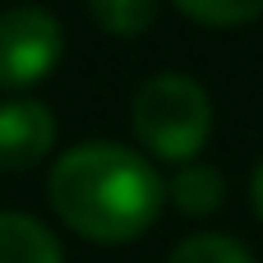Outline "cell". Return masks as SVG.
Wrapping results in <instances>:
<instances>
[{
  "label": "cell",
  "mask_w": 263,
  "mask_h": 263,
  "mask_svg": "<svg viewBox=\"0 0 263 263\" xmlns=\"http://www.w3.org/2000/svg\"><path fill=\"white\" fill-rule=\"evenodd\" d=\"M55 217L97 245H125L139 240L166 203L162 176L143 162V153L125 143H79L69 148L46 180Z\"/></svg>",
  "instance_id": "1"
},
{
  "label": "cell",
  "mask_w": 263,
  "mask_h": 263,
  "mask_svg": "<svg viewBox=\"0 0 263 263\" xmlns=\"http://www.w3.org/2000/svg\"><path fill=\"white\" fill-rule=\"evenodd\" d=\"M134 139L162 162H194L213 134V102L190 74H157L134 92Z\"/></svg>",
  "instance_id": "2"
},
{
  "label": "cell",
  "mask_w": 263,
  "mask_h": 263,
  "mask_svg": "<svg viewBox=\"0 0 263 263\" xmlns=\"http://www.w3.org/2000/svg\"><path fill=\"white\" fill-rule=\"evenodd\" d=\"M65 55V28L42 5H14L0 14V88L42 83Z\"/></svg>",
  "instance_id": "3"
},
{
  "label": "cell",
  "mask_w": 263,
  "mask_h": 263,
  "mask_svg": "<svg viewBox=\"0 0 263 263\" xmlns=\"http://www.w3.org/2000/svg\"><path fill=\"white\" fill-rule=\"evenodd\" d=\"M55 143V116L42 102L14 97L0 102V171H28L37 166Z\"/></svg>",
  "instance_id": "4"
},
{
  "label": "cell",
  "mask_w": 263,
  "mask_h": 263,
  "mask_svg": "<svg viewBox=\"0 0 263 263\" xmlns=\"http://www.w3.org/2000/svg\"><path fill=\"white\" fill-rule=\"evenodd\" d=\"M0 263H60V240L28 213H0Z\"/></svg>",
  "instance_id": "5"
},
{
  "label": "cell",
  "mask_w": 263,
  "mask_h": 263,
  "mask_svg": "<svg viewBox=\"0 0 263 263\" xmlns=\"http://www.w3.org/2000/svg\"><path fill=\"white\" fill-rule=\"evenodd\" d=\"M171 199H176L180 213H190V217H208V213L227 199L222 171H217V166H199V162L180 166V176L171 180Z\"/></svg>",
  "instance_id": "6"
},
{
  "label": "cell",
  "mask_w": 263,
  "mask_h": 263,
  "mask_svg": "<svg viewBox=\"0 0 263 263\" xmlns=\"http://www.w3.org/2000/svg\"><path fill=\"white\" fill-rule=\"evenodd\" d=\"M88 9L111 37H143L157 18V0H88Z\"/></svg>",
  "instance_id": "7"
},
{
  "label": "cell",
  "mask_w": 263,
  "mask_h": 263,
  "mask_svg": "<svg viewBox=\"0 0 263 263\" xmlns=\"http://www.w3.org/2000/svg\"><path fill=\"white\" fill-rule=\"evenodd\" d=\"M171 263H254V254L236 240V236H217V231H203V236H190L171 250Z\"/></svg>",
  "instance_id": "8"
},
{
  "label": "cell",
  "mask_w": 263,
  "mask_h": 263,
  "mask_svg": "<svg viewBox=\"0 0 263 263\" xmlns=\"http://www.w3.org/2000/svg\"><path fill=\"white\" fill-rule=\"evenodd\" d=\"M176 5H180V14H190L194 23H208V28H240L263 14V0H176Z\"/></svg>",
  "instance_id": "9"
},
{
  "label": "cell",
  "mask_w": 263,
  "mask_h": 263,
  "mask_svg": "<svg viewBox=\"0 0 263 263\" xmlns=\"http://www.w3.org/2000/svg\"><path fill=\"white\" fill-rule=\"evenodd\" d=\"M250 199H254V213L263 217V162H259V171H254V180H250Z\"/></svg>",
  "instance_id": "10"
}]
</instances>
